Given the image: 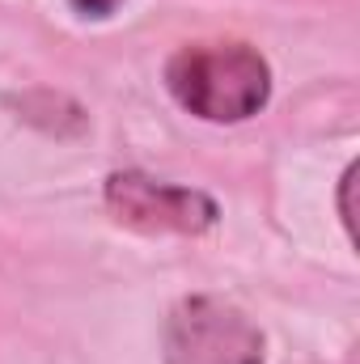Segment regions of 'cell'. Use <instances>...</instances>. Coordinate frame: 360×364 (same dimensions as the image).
<instances>
[{
    "label": "cell",
    "instance_id": "obj_1",
    "mask_svg": "<svg viewBox=\"0 0 360 364\" xmlns=\"http://www.w3.org/2000/svg\"><path fill=\"white\" fill-rule=\"evenodd\" d=\"M166 90L203 123H246L271 97V64L250 43H186L166 64Z\"/></svg>",
    "mask_w": 360,
    "mask_h": 364
},
{
    "label": "cell",
    "instance_id": "obj_2",
    "mask_svg": "<svg viewBox=\"0 0 360 364\" xmlns=\"http://www.w3.org/2000/svg\"><path fill=\"white\" fill-rule=\"evenodd\" d=\"M166 364H268L263 331L221 296H182L162 331Z\"/></svg>",
    "mask_w": 360,
    "mask_h": 364
},
{
    "label": "cell",
    "instance_id": "obj_3",
    "mask_svg": "<svg viewBox=\"0 0 360 364\" xmlns=\"http://www.w3.org/2000/svg\"><path fill=\"white\" fill-rule=\"evenodd\" d=\"M102 203L106 212L140 233H182V237H199L208 229H216L221 208L212 195L179 186V182L149 178L140 170H115L102 186Z\"/></svg>",
    "mask_w": 360,
    "mask_h": 364
},
{
    "label": "cell",
    "instance_id": "obj_4",
    "mask_svg": "<svg viewBox=\"0 0 360 364\" xmlns=\"http://www.w3.org/2000/svg\"><path fill=\"white\" fill-rule=\"evenodd\" d=\"M352 186H356V166H348L344 178H339V216H344L348 229H352Z\"/></svg>",
    "mask_w": 360,
    "mask_h": 364
},
{
    "label": "cell",
    "instance_id": "obj_5",
    "mask_svg": "<svg viewBox=\"0 0 360 364\" xmlns=\"http://www.w3.org/2000/svg\"><path fill=\"white\" fill-rule=\"evenodd\" d=\"M115 4H119V0H73V9L85 13V17H110Z\"/></svg>",
    "mask_w": 360,
    "mask_h": 364
}]
</instances>
